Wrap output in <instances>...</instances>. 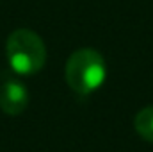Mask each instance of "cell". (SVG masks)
I'll return each mask as SVG.
<instances>
[{"mask_svg":"<svg viewBox=\"0 0 153 152\" xmlns=\"http://www.w3.org/2000/svg\"><path fill=\"white\" fill-rule=\"evenodd\" d=\"M64 77L71 91L85 97L102 88L107 77V65L103 56L94 48L75 50L64 66Z\"/></svg>","mask_w":153,"mask_h":152,"instance_id":"cell-1","label":"cell"},{"mask_svg":"<svg viewBox=\"0 0 153 152\" xmlns=\"http://www.w3.org/2000/svg\"><path fill=\"white\" fill-rule=\"evenodd\" d=\"M5 56L14 74L34 75L45 66L46 47L34 31L16 29L5 41Z\"/></svg>","mask_w":153,"mask_h":152,"instance_id":"cell-2","label":"cell"},{"mask_svg":"<svg viewBox=\"0 0 153 152\" xmlns=\"http://www.w3.org/2000/svg\"><path fill=\"white\" fill-rule=\"evenodd\" d=\"M29 106V91L16 79H7L0 86V109L9 116L22 114Z\"/></svg>","mask_w":153,"mask_h":152,"instance_id":"cell-3","label":"cell"},{"mask_svg":"<svg viewBox=\"0 0 153 152\" xmlns=\"http://www.w3.org/2000/svg\"><path fill=\"white\" fill-rule=\"evenodd\" d=\"M134 127H135V132L143 140H146L148 143H153V106H148L135 114Z\"/></svg>","mask_w":153,"mask_h":152,"instance_id":"cell-4","label":"cell"}]
</instances>
